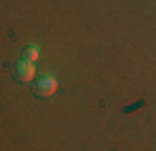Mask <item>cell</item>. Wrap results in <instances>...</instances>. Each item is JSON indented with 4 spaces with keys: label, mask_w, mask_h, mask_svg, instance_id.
<instances>
[{
    "label": "cell",
    "mask_w": 156,
    "mask_h": 151,
    "mask_svg": "<svg viewBox=\"0 0 156 151\" xmlns=\"http://www.w3.org/2000/svg\"><path fill=\"white\" fill-rule=\"evenodd\" d=\"M55 91H58V81L53 76H43V78H38L33 83V93L38 98H51Z\"/></svg>",
    "instance_id": "6da1fadb"
},
{
    "label": "cell",
    "mask_w": 156,
    "mask_h": 151,
    "mask_svg": "<svg viewBox=\"0 0 156 151\" xmlns=\"http://www.w3.org/2000/svg\"><path fill=\"white\" fill-rule=\"evenodd\" d=\"M33 76H35L33 63H28V60H18V63H15V81L28 83V81H33Z\"/></svg>",
    "instance_id": "7a4b0ae2"
},
{
    "label": "cell",
    "mask_w": 156,
    "mask_h": 151,
    "mask_svg": "<svg viewBox=\"0 0 156 151\" xmlns=\"http://www.w3.org/2000/svg\"><path fill=\"white\" fill-rule=\"evenodd\" d=\"M38 58H41V50H38V48H33V45H28V48L23 50V60H28V63H35Z\"/></svg>",
    "instance_id": "3957f363"
}]
</instances>
